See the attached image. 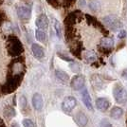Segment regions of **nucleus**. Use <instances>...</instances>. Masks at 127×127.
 I'll list each match as a JSON object with an SVG mask.
<instances>
[{
	"instance_id": "obj_1",
	"label": "nucleus",
	"mask_w": 127,
	"mask_h": 127,
	"mask_svg": "<svg viewBox=\"0 0 127 127\" xmlns=\"http://www.w3.org/2000/svg\"><path fill=\"white\" fill-rule=\"evenodd\" d=\"M113 95L118 103L124 104L127 102V91L121 85H116L114 86Z\"/></svg>"
},
{
	"instance_id": "obj_2",
	"label": "nucleus",
	"mask_w": 127,
	"mask_h": 127,
	"mask_svg": "<svg viewBox=\"0 0 127 127\" xmlns=\"http://www.w3.org/2000/svg\"><path fill=\"white\" fill-rule=\"evenodd\" d=\"M102 22L112 31H118L119 29H121L122 27V22L120 21V19L113 15H108L103 17Z\"/></svg>"
},
{
	"instance_id": "obj_3",
	"label": "nucleus",
	"mask_w": 127,
	"mask_h": 127,
	"mask_svg": "<svg viewBox=\"0 0 127 127\" xmlns=\"http://www.w3.org/2000/svg\"><path fill=\"white\" fill-rule=\"evenodd\" d=\"M9 52L11 55H19L23 52V47H22L20 41L17 38H12L10 41V46H9Z\"/></svg>"
},
{
	"instance_id": "obj_4",
	"label": "nucleus",
	"mask_w": 127,
	"mask_h": 127,
	"mask_svg": "<svg viewBox=\"0 0 127 127\" xmlns=\"http://www.w3.org/2000/svg\"><path fill=\"white\" fill-rule=\"evenodd\" d=\"M77 104V101L74 97L72 96H68V97H65L64 99L63 102H62V109L64 113H70L74 109V107Z\"/></svg>"
},
{
	"instance_id": "obj_5",
	"label": "nucleus",
	"mask_w": 127,
	"mask_h": 127,
	"mask_svg": "<svg viewBox=\"0 0 127 127\" xmlns=\"http://www.w3.org/2000/svg\"><path fill=\"white\" fill-rule=\"evenodd\" d=\"M85 83V77L83 75H76V76H74L71 79L70 85H71V87L74 90H81L84 88Z\"/></svg>"
},
{
	"instance_id": "obj_6",
	"label": "nucleus",
	"mask_w": 127,
	"mask_h": 127,
	"mask_svg": "<svg viewBox=\"0 0 127 127\" xmlns=\"http://www.w3.org/2000/svg\"><path fill=\"white\" fill-rule=\"evenodd\" d=\"M100 47L103 51H110L114 47V40L111 37H103L101 38L100 42Z\"/></svg>"
},
{
	"instance_id": "obj_7",
	"label": "nucleus",
	"mask_w": 127,
	"mask_h": 127,
	"mask_svg": "<svg viewBox=\"0 0 127 127\" xmlns=\"http://www.w3.org/2000/svg\"><path fill=\"white\" fill-rule=\"evenodd\" d=\"M17 14L19 16V18H21L23 20H28L31 18V15H32V11L30 8L28 7H19L17 9Z\"/></svg>"
},
{
	"instance_id": "obj_8",
	"label": "nucleus",
	"mask_w": 127,
	"mask_h": 127,
	"mask_svg": "<svg viewBox=\"0 0 127 127\" xmlns=\"http://www.w3.org/2000/svg\"><path fill=\"white\" fill-rule=\"evenodd\" d=\"M110 106V101L105 98H99L96 101V107L101 112H105Z\"/></svg>"
},
{
	"instance_id": "obj_9",
	"label": "nucleus",
	"mask_w": 127,
	"mask_h": 127,
	"mask_svg": "<svg viewBox=\"0 0 127 127\" xmlns=\"http://www.w3.org/2000/svg\"><path fill=\"white\" fill-rule=\"evenodd\" d=\"M48 18L45 14H41L40 16H38L36 19V26L38 29L40 30H47L48 28Z\"/></svg>"
},
{
	"instance_id": "obj_10",
	"label": "nucleus",
	"mask_w": 127,
	"mask_h": 127,
	"mask_svg": "<svg viewBox=\"0 0 127 127\" xmlns=\"http://www.w3.org/2000/svg\"><path fill=\"white\" fill-rule=\"evenodd\" d=\"M43 104H44V101H43V98L41 94L35 93L32 97V105H33V107L36 110H41L43 107Z\"/></svg>"
},
{
	"instance_id": "obj_11",
	"label": "nucleus",
	"mask_w": 127,
	"mask_h": 127,
	"mask_svg": "<svg viewBox=\"0 0 127 127\" xmlns=\"http://www.w3.org/2000/svg\"><path fill=\"white\" fill-rule=\"evenodd\" d=\"M32 51L34 55V57L37 59H42L45 56V51H44V48L39 46L38 44H32Z\"/></svg>"
},
{
	"instance_id": "obj_12",
	"label": "nucleus",
	"mask_w": 127,
	"mask_h": 127,
	"mask_svg": "<svg viewBox=\"0 0 127 127\" xmlns=\"http://www.w3.org/2000/svg\"><path fill=\"white\" fill-rule=\"evenodd\" d=\"M75 121L77 122V124L80 127H85L87 124V117L85 116V113L83 112H78L75 116Z\"/></svg>"
},
{
	"instance_id": "obj_13",
	"label": "nucleus",
	"mask_w": 127,
	"mask_h": 127,
	"mask_svg": "<svg viewBox=\"0 0 127 127\" xmlns=\"http://www.w3.org/2000/svg\"><path fill=\"white\" fill-rule=\"evenodd\" d=\"M83 101H84V104L85 105V107L88 109V110H92L93 109V105H92V101H91V98H90V95L88 93L87 90H84L83 92Z\"/></svg>"
},
{
	"instance_id": "obj_14",
	"label": "nucleus",
	"mask_w": 127,
	"mask_h": 127,
	"mask_svg": "<svg viewBox=\"0 0 127 127\" xmlns=\"http://www.w3.org/2000/svg\"><path fill=\"white\" fill-rule=\"evenodd\" d=\"M84 59L86 63L88 64H93L97 61V54H96L94 51H91V50H88V51H85L84 53Z\"/></svg>"
},
{
	"instance_id": "obj_15",
	"label": "nucleus",
	"mask_w": 127,
	"mask_h": 127,
	"mask_svg": "<svg viewBox=\"0 0 127 127\" xmlns=\"http://www.w3.org/2000/svg\"><path fill=\"white\" fill-rule=\"evenodd\" d=\"M55 76H56V78L60 81V82H62L64 84H66L67 82L69 81V76L63 70H56L55 71Z\"/></svg>"
},
{
	"instance_id": "obj_16",
	"label": "nucleus",
	"mask_w": 127,
	"mask_h": 127,
	"mask_svg": "<svg viewBox=\"0 0 127 127\" xmlns=\"http://www.w3.org/2000/svg\"><path fill=\"white\" fill-rule=\"evenodd\" d=\"M122 114H123V110L119 106H114L111 109V111H110V116L114 120L120 119L122 116Z\"/></svg>"
},
{
	"instance_id": "obj_17",
	"label": "nucleus",
	"mask_w": 127,
	"mask_h": 127,
	"mask_svg": "<svg viewBox=\"0 0 127 127\" xmlns=\"http://www.w3.org/2000/svg\"><path fill=\"white\" fill-rule=\"evenodd\" d=\"M35 37H36V39H37L38 41L44 43L46 41V39H47V35H46V32H44L43 30L38 29L37 31L35 32Z\"/></svg>"
},
{
	"instance_id": "obj_18",
	"label": "nucleus",
	"mask_w": 127,
	"mask_h": 127,
	"mask_svg": "<svg viewBox=\"0 0 127 127\" xmlns=\"http://www.w3.org/2000/svg\"><path fill=\"white\" fill-rule=\"evenodd\" d=\"M15 115V110L12 107H7L4 110V116L6 117V119H8V121H10L11 119H12Z\"/></svg>"
},
{
	"instance_id": "obj_19",
	"label": "nucleus",
	"mask_w": 127,
	"mask_h": 127,
	"mask_svg": "<svg viewBox=\"0 0 127 127\" xmlns=\"http://www.w3.org/2000/svg\"><path fill=\"white\" fill-rule=\"evenodd\" d=\"M53 27H54V30L56 32V34L59 38L62 37V27H61V24L58 20L56 19H53Z\"/></svg>"
},
{
	"instance_id": "obj_20",
	"label": "nucleus",
	"mask_w": 127,
	"mask_h": 127,
	"mask_svg": "<svg viewBox=\"0 0 127 127\" xmlns=\"http://www.w3.org/2000/svg\"><path fill=\"white\" fill-rule=\"evenodd\" d=\"M89 8L91 11H98L100 9H101V4H100V2L99 1H97V0H93V1H91L89 3Z\"/></svg>"
},
{
	"instance_id": "obj_21",
	"label": "nucleus",
	"mask_w": 127,
	"mask_h": 127,
	"mask_svg": "<svg viewBox=\"0 0 127 127\" xmlns=\"http://www.w3.org/2000/svg\"><path fill=\"white\" fill-rule=\"evenodd\" d=\"M20 107L22 109V112L25 111L27 108V99L25 96H22L20 98Z\"/></svg>"
},
{
	"instance_id": "obj_22",
	"label": "nucleus",
	"mask_w": 127,
	"mask_h": 127,
	"mask_svg": "<svg viewBox=\"0 0 127 127\" xmlns=\"http://www.w3.org/2000/svg\"><path fill=\"white\" fill-rule=\"evenodd\" d=\"M23 125H24V127H35L34 122L30 119H25L23 121Z\"/></svg>"
},
{
	"instance_id": "obj_23",
	"label": "nucleus",
	"mask_w": 127,
	"mask_h": 127,
	"mask_svg": "<svg viewBox=\"0 0 127 127\" xmlns=\"http://www.w3.org/2000/svg\"><path fill=\"white\" fill-rule=\"evenodd\" d=\"M100 127H113V125L107 120H102L100 122Z\"/></svg>"
},
{
	"instance_id": "obj_24",
	"label": "nucleus",
	"mask_w": 127,
	"mask_h": 127,
	"mask_svg": "<svg viewBox=\"0 0 127 127\" xmlns=\"http://www.w3.org/2000/svg\"><path fill=\"white\" fill-rule=\"evenodd\" d=\"M118 36H119V38H121V39L124 38L125 36H126V32L122 30V31H121V32H120V33H119V35H118Z\"/></svg>"
},
{
	"instance_id": "obj_25",
	"label": "nucleus",
	"mask_w": 127,
	"mask_h": 127,
	"mask_svg": "<svg viewBox=\"0 0 127 127\" xmlns=\"http://www.w3.org/2000/svg\"><path fill=\"white\" fill-rule=\"evenodd\" d=\"M122 76L123 77V78H124V79H126V80H127V68H126V69H124V70L122 71Z\"/></svg>"
},
{
	"instance_id": "obj_26",
	"label": "nucleus",
	"mask_w": 127,
	"mask_h": 127,
	"mask_svg": "<svg viewBox=\"0 0 127 127\" xmlns=\"http://www.w3.org/2000/svg\"><path fill=\"white\" fill-rule=\"evenodd\" d=\"M11 127H19V124L17 122H12L11 124Z\"/></svg>"
},
{
	"instance_id": "obj_27",
	"label": "nucleus",
	"mask_w": 127,
	"mask_h": 127,
	"mask_svg": "<svg viewBox=\"0 0 127 127\" xmlns=\"http://www.w3.org/2000/svg\"><path fill=\"white\" fill-rule=\"evenodd\" d=\"M64 1L65 3H67V5H70V4H71V3H72L74 0H64Z\"/></svg>"
}]
</instances>
